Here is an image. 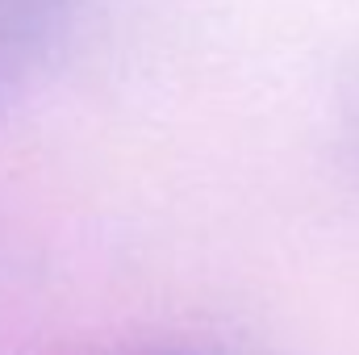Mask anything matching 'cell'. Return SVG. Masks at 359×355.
Listing matches in <instances>:
<instances>
[{"mask_svg":"<svg viewBox=\"0 0 359 355\" xmlns=\"http://www.w3.org/2000/svg\"><path fill=\"white\" fill-rule=\"evenodd\" d=\"M63 8L67 0H0V109L55 46Z\"/></svg>","mask_w":359,"mask_h":355,"instance_id":"cell-1","label":"cell"},{"mask_svg":"<svg viewBox=\"0 0 359 355\" xmlns=\"http://www.w3.org/2000/svg\"><path fill=\"white\" fill-rule=\"evenodd\" d=\"M126 355H205V351H188V347H151V351H126Z\"/></svg>","mask_w":359,"mask_h":355,"instance_id":"cell-2","label":"cell"}]
</instances>
